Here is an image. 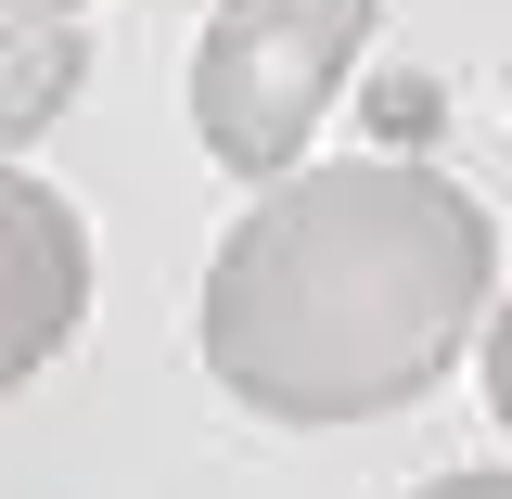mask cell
I'll list each match as a JSON object with an SVG mask.
<instances>
[{
  "label": "cell",
  "mask_w": 512,
  "mask_h": 499,
  "mask_svg": "<svg viewBox=\"0 0 512 499\" xmlns=\"http://www.w3.org/2000/svg\"><path fill=\"white\" fill-rule=\"evenodd\" d=\"M487 205L410 154L269 180L205 256L192 346L269 423H372L436 397L487 320Z\"/></svg>",
  "instance_id": "1"
},
{
  "label": "cell",
  "mask_w": 512,
  "mask_h": 499,
  "mask_svg": "<svg viewBox=\"0 0 512 499\" xmlns=\"http://www.w3.org/2000/svg\"><path fill=\"white\" fill-rule=\"evenodd\" d=\"M372 52V0H218L192 39V128L231 180H295L320 103Z\"/></svg>",
  "instance_id": "2"
},
{
  "label": "cell",
  "mask_w": 512,
  "mask_h": 499,
  "mask_svg": "<svg viewBox=\"0 0 512 499\" xmlns=\"http://www.w3.org/2000/svg\"><path fill=\"white\" fill-rule=\"evenodd\" d=\"M77 308H90V231H77V205L0 154V397L77 333Z\"/></svg>",
  "instance_id": "3"
},
{
  "label": "cell",
  "mask_w": 512,
  "mask_h": 499,
  "mask_svg": "<svg viewBox=\"0 0 512 499\" xmlns=\"http://www.w3.org/2000/svg\"><path fill=\"white\" fill-rule=\"evenodd\" d=\"M77 77H90V39H77V13L64 0H0V154H26L39 128L77 103Z\"/></svg>",
  "instance_id": "4"
},
{
  "label": "cell",
  "mask_w": 512,
  "mask_h": 499,
  "mask_svg": "<svg viewBox=\"0 0 512 499\" xmlns=\"http://www.w3.org/2000/svg\"><path fill=\"white\" fill-rule=\"evenodd\" d=\"M487 410H500V436H512V308H487Z\"/></svg>",
  "instance_id": "5"
},
{
  "label": "cell",
  "mask_w": 512,
  "mask_h": 499,
  "mask_svg": "<svg viewBox=\"0 0 512 499\" xmlns=\"http://www.w3.org/2000/svg\"><path fill=\"white\" fill-rule=\"evenodd\" d=\"M423 499H512V474H436Z\"/></svg>",
  "instance_id": "6"
},
{
  "label": "cell",
  "mask_w": 512,
  "mask_h": 499,
  "mask_svg": "<svg viewBox=\"0 0 512 499\" xmlns=\"http://www.w3.org/2000/svg\"><path fill=\"white\" fill-rule=\"evenodd\" d=\"M64 13H77V0H64Z\"/></svg>",
  "instance_id": "7"
}]
</instances>
